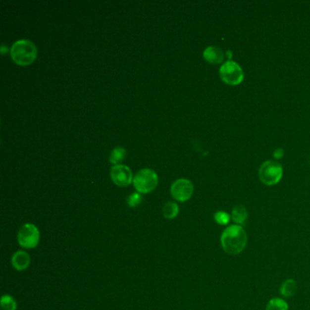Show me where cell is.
<instances>
[{
  "label": "cell",
  "mask_w": 310,
  "mask_h": 310,
  "mask_svg": "<svg viewBox=\"0 0 310 310\" xmlns=\"http://www.w3.org/2000/svg\"><path fill=\"white\" fill-rule=\"evenodd\" d=\"M203 56H204L206 61H207L208 63L213 64V65H217V64H220L222 61L224 60L225 55H224L221 49L212 46V47L207 48L204 50Z\"/></svg>",
  "instance_id": "30bf717a"
},
{
  "label": "cell",
  "mask_w": 310,
  "mask_h": 310,
  "mask_svg": "<svg viewBox=\"0 0 310 310\" xmlns=\"http://www.w3.org/2000/svg\"><path fill=\"white\" fill-rule=\"evenodd\" d=\"M297 289H298V284L296 282V280L289 278L282 283L279 291L283 297L291 298L297 292Z\"/></svg>",
  "instance_id": "8fae6325"
},
{
  "label": "cell",
  "mask_w": 310,
  "mask_h": 310,
  "mask_svg": "<svg viewBox=\"0 0 310 310\" xmlns=\"http://www.w3.org/2000/svg\"><path fill=\"white\" fill-rule=\"evenodd\" d=\"M127 155V150L122 147H116L114 150L111 151L109 155V162L116 165H119V163L126 157Z\"/></svg>",
  "instance_id": "4fadbf2b"
},
{
  "label": "cell",
  "mask_w": 310,
  "mask_h": 310,
  "mask_svg": "<svg viewBox=\"0 0 310 310\" xmlns=\"http://www.w3.org/2000/svg\"><path fill=\"white\" fill-rule=\"evenodd\" d=\"M135 189L141 194H148L153 191L158 184L157 174L153 169L143 168L139 170L134 177Z\"/></svg>",
  "instance_id": "3957f363"
},
{
  "label": "cell",
  "mask_w": 310,
  "mask_h": 310,
  "mask_svg": "<svg viewBox=\"0 0 310 310\" xmlns=\"http://www.w3.org/2000/svg\"><path fill=\"white\" fill-rule=\"evenodd\" d=\"M214 219L218 225L225 226L227 225L230 220V216L225 211H218L214 215Z\"/></svg>",
  "instance_id": "e0dca14e"
},
{
  "label": "cell",
  "mask_w": 310,
  "mask_h": 310,
  "mask_svg": "<svg viewBox=\"0 0 310 310\" xmlns=\"http://www.w3.org/2000/svg\"><path fill=\"white\" fill-rule=\"evenodd\" d=\"M219 76L222 81L231 86H237L244 79L243 70L237 62L227 61L219 69Z\"/></svg>",
  "instance_id": "8992f818"
},
{
  "label": "cell",
  "mask_w": 310,
  "mask_h": 310,
  "mask_svg": "<svg viewBox=\"0 0 310 310\" xmlns=\"http://www.w3.org/2000/svg\"><path fill=\"white\" fill-rule=\"evenodd\" d=\"M282 176V166L275 161H266L262 164L258 171L261 182L266 186L276 185L281 180Z\"/></svg>",
  "instance_id": "277c9868"
},
{
  "label": "cell",
  "mask_w": 310,
  "mask_h": 310,
  "mask_svg": "<svg viewBox=\"0 0 310 310\" xmlns=\"http://www.w3.org/2000/svg\"><path fill=\"white\" fill-rule=\"evenodd\" d=\"M233 221L236 223V225H243L248 219V211L246 207L242 205L236 206L233 208L232 214Z\"/></svg>",
  "instance_id": "7c38bea8"
},
{
  "label": "cell",
  "mask_w": 310,
  "mask_h": 310,
  "mask_svg": "<svg viewBox=\"0 0 310 310\" xmlns=\"http://www.w3.org/2000/svg\"><path fill=\"white\" fill-rule=\"evenodd\" d=\"M220 242L222 249L227 254L238 255L247 247L248 235L241 226L232 225L222 232Z\"/></svg>",
  "instance_id": "6da1fadb"
},
{
  "label": "cell",
  "mask_w": 310,
  "mask_h": 310,
  "mask_svg": "<svg viewBox=\"0 0 310 310\" xmlns=\"http://www.w3.org/2000/svg\"><path fill=\"white\" fill-rule=\"evenodd\" d=\"M142 201V197L140 193H133L128 197V204L130 207H136L137 206H139Z\"/></svg>",
  "instance_id": "ac0fdd59"
},
{
  "label": "cell",
  "mask_w": 310,
  "mask_h": 310,
  "mask_svg": "<svg viewBox=\"0 0 310 310\" xmlns=\"http://www.w3.org/2000/svg\"><path fill=\"white\" fill-rule=\"evenodd\" d=\"M7 50H8V49L5 47V45H2V47H1V53H2V54H5V53H6Z\"/></svg>",
  "instance_id": "ffe728a7"
},
{
  "label": "cell",
  "mask_w": 310,
  "mask_h": 310,
  "mask_svg": "<svg viewBox=\"0 0 310 310\" xmlns=\"http://www.w3.org/2000/svg\"><path fill=\"white\" fill-rule=\"evenodd\" d=\"M266 310H288V305L284 299L274 298L268 301Z\"/></svg>",
  "instance_id": "9a60e30c"
},
{
  "label": "cell",
  "mask_w": 310,
  "mask_h": 310,
  "mask_svg": "<svg viewBox=\"0 0 310 310\" xmlns=\"http://www.w3.org/2000/svg\"><path fill=\"white\" fill-rule=\"evenodd\" d=\"M2 310H17V302L15 299L9 295H4L1 299Z\"/></svg>",
  "instance_id": "2e32d148"
},
{
  "label": "cell",
  "mask_w": 310,
  "mask_h": 310,
  "mask_svg": "<svg viewBox=\"0 0 310 310\" xmlns=\"http://www.w3.org/2000/svg\"><path fill=\"white\" fill-rule=\"evenodd\" d=\"M30 261V256L28 252L18 250L12 257V266L18 271H23L29 266Z\"/></svg>",
  "instance_id": "9c48e42d"
},
{
  "label": "cell",
  "mask_w": 310,
  "mask_h": 310,
  "mask_svg": "<svg viewBox=\"0 0 310 310\" xmlns=\"http://www.w3.org/2000/svg\"><path fill=\"white\" fill-rule=\"evenodd\" d=\"M170 192L175 200L185 202L191 199L194 192V186L189 179L179 178L172 184Z\"/></svg>",
  "instance_id": "52a82bcc"
},
{
  "label": "cell",
  "mask_w": 310,
  "mask_h": 310,
  "mask_svg": "<svg viewBox=\"0 0 310 310\" xmlns=\"http://www.w3.org/2000/svg\"><path fill=\"white\" fill-rule=\"evenodd\" d=\"M283 155H284V151L281 149H278V150H276L275 151V153H274V156L276 157V158H280V157H282Z\"/></svg>",
  "instance_id": "d6986e66"
},
{
  "label": "cell",
  "mask_w": 310,
  "mask_h": 310,
  "mask_svg": "<svg viewBox=\"0 0 310 310\" xmlns=\"http://www.w3.org/2000/svg\"><path fill=\"white\" fill-rule=\"evenodd\" d=\"M40 240V232L37 226L31 223L23 225L17 234V241L23 249H35Z\"/></svg>",
  "instance_id": "5b68a950"
},
{
  "label": "cell",
  "mask_w": 310,
  "mask_h": 310,
  "mask_svg": "<svg viewBox=\"0 0 310 310\" xmlns=\"http://www.w3.org/2000/svg\"><path fill=\"white\" fill-rule=\"evenodd\" d=\"M10 54L13 61L18 66H29L36 60L38 49L32 41L28 39H20L12 46Z\"/></svg>",
  "instance_id": "7a4b0ae2"
},
{
  "label": "cell",
  "mask_w": 310,
  "mask_h": 310,
  "mask_svg": "<svg viewBox=\"0 0 310 310\" xmlns=\"http://www.w3.org/2000/svg\"><path fill=\"white\" fill-rule=\"evenodd\" d=\"M112 181L118 187H128L133 182V174L131 169L126 165H116L110 170Z\"/></svg>",
  "instance_id": "ba28073f"
},
{
  "label": "cell",
  "mask_w": 310,
  "mask_h": 310,
  "mask_svg": "<svg viewBox=\"0 0 310 310\" xmlns=\"http://www.w3.org/2000/svg\"><path fill=\"white\" fill-rule=\"evenodd\" d=\"M178 212H179L178 206L175 202H167L163 207V215L167 219H173L177 217Z\"/></svg>",
  "instance_id": "5bb4252c"
}]
</instances>
